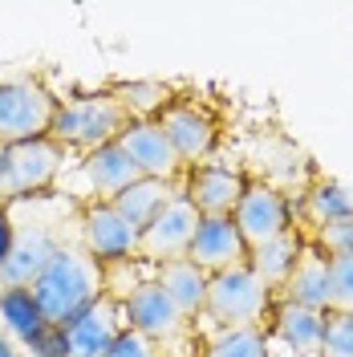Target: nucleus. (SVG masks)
<instances>
[{"instance_id":"nucleus-26","label":"nucleus","mask_w":353,"mask_h":357,"mask_svg":"<svg viewBox=\"0 0 353 357\" xmlns=\"http://www.w3.org/2000/svg\"><path fill=\"white\" fill-rule=\"evenodd\" d=\"M317 357H353V312H325V337Z\"/></svg>"},{"instance_id":"nucleus-15","label":"nucleus","mask_w":353,"mask_h":357,"mask_svg":"<svg viewBox=\"0 0 353 357\" xmlns=\"http://www.w3.org/2000/svg\"><path fill=\"white\" fill-rule=\"evenodd\" d=\"M248 244H243L240 227L220 215V220H199L195 227V240L187 248V260L195 268H203L207 276H216V272H227V268H240L248 264Z\"/></svg>"},{"instance_id":"nucleus-24","label":"nucleus","mask_w":353,"mask_h":357,"mask_svg":"<svg viewBox=\"0 0 353 357\" xmlns=\"http://www.w3.org/2000/svg\"><path fill=\"white\" fill-rule=\"evenodd\" d=\"M199 357H268L264 329H216Z\"/></svg>"},{"instance_id":"nucleus-27","label":"nucleus","mask_w":353,"mask_h":357,"mask_svg":"<svg viewBox=\"0 0 353 357\" xmlns=\"http://www.w3.org/2000/svg\"><path fill=\"white\" fill-rule=\"evenodd\" d=\"M329 312H353V256H329Z\"/></svg>"},{"instance_id":"nucleus-3","label":"nucleus","mask_w":353,"mask_h":357,"mask_svg":"<svg viewBox=\"0 0 353 357\" xmlns=\"http://www.w3.org/2000/svg\"><path fill=\"white\" fill-rule=\"evenodd\" d=\"M272 309H276V292L248 264L216 272L207 280L203 321H211L216 329H268Z\"/></svg>"},{"instance_id":"nucleus-2","label":"nucleus","mask_w":353,"mask_h":357,"mask_svg":"<svg viewBox=\"0 0 353 357\" xmlns=\"http://www.w3.org/2000/svg\"><path fill=\"white\" fill-rule=\"evenodd\" d=\"M29 292H33L45 321L66 329L77 312H86L106 292V276H102V264L82 244H66L49 260V268L29 284Z\"/></svg>"},{"instance_id":"nucleus-12","label":"nucleus","mask_w":353,"mask_h":357,"mask_svg":"<svg viewBox=\"0 0 353 357\" xmlns=\"http://www.w3.org/2000/svg\"><path fill=\"white\" fill-rule=\"evenodd\" d=\"M122 333H126V309H122V301L102 292L86 312H77L66 325L69 357H106Z\"/></svg>"},{"instance_id":"nucleus-10","label":"nucleus","mask_w":353,"mask_h":357,"mask_svg":"<svg viewBox=\"0 0 353 357\" xmlns=\"http://www.w3.org/2000/svg\"><path fill=\"white\" fill-rule=\"evenodd\" d=\"M155 122L163 126L183 167H199V158L211 155V146L220 138V118L199 102H167Z\"/></svg>"},{"instance_id":"nucleus-16","label":"nucleus","mask_w":353,"mask_h":357,"mask_svg":"<svg viewBox=\"0 0 353 357\" xmlns=\"http://www.w3.org/2000/svg\"><path fill=\"white\" fill-rule=\"evenodd\" d=\"M280 301L285 305H301V309L329 312V256L313 240H305L288 280L280 284Z\"/></svg>"},{"instance_id":"nucleus-9","label":"nucleus","mask_w":353,"mask_h":357,"mask_svg":"<svg viewBox=\"0 0 353 357\" xmlns=\"http://www.w3.org/2000/svg\"><path fill=\"white\" fill-rule=\"evenodd\" d=\"M232 223L240 227L243 244L252 252V248H264L276 236L292 231V207H288L280 187H272V183H248L240 203H236V211H232Z\"/></svg>"},{"instance_id":"nucleus-20","label":"nucleus","mask_w":353,"mask_h":357,"mask_svg":"<svg viewBox=\"0 0 353 357\" xmlns=\"http://www.w3.org/2000/svg\"><path fill=\"white\" fill-rule=\"evenodd\" d=\"M268 325H272V333L280 337L285 345H292L296 354L317 357V349H321V337H325V312L276 301V309H272V321H268Z\"/></svg>"},{"instance_id":"nucleus-11","label":"nucleus","mask_w":353,"mask_h":357,"mask_svg":"<svg viewBox=\"0 0 353 357\" xmlns=\"http://www.w3.org/2000/svg\"><path fill=\"white\" fill-rule=\"evenodd\" d=\"M77 231H82V248H86L102 268L138 256V227H130L110 203H98V199L86 203Z\"/></svg>"},{"instance_id":"nucleus-18","label":"nucleus","mask_w":353,"mask_h":357,"mask_svg":"<svg viewBox=\"0 0 353 357\" xmlns=\"http://www.w3.org/2000/svg\"><path fill=\"white\" fill-rule=\"evenodd\" d=\"M82 175H86L89 187L98 191V203H110L114 195H122L130 183L142 178V175H138V167L126 158V151H122L118 142L89 151V155L82 158Z\"/></svg>"},{"instance_id":"nucleus-22","label":"nucleus","mask_w":353,"mask_h":357,"mask_svg":"<svg viewBox=\"0 0 353 357\" xmlns=\"http://www.w3.org/2000/svg\"><path fill=\"white\" fill-rule=\"evenodd\" d=\"M0 325H4L8 337L33 345L49 321L41 317V309H37V301H33L29 289H0Z\"/></svg>"},{"instance_id":"nucleus-6","label":"nucleus","mask_w":353,"mask_h":357,"mask_svg":"<svg viewBox=\"0 0 353 357\" xmlns=\"http://www.w3.org/2000/svg\"><path fill=\"white\" fill-rule=\"evenodd\" d=\"M122 309H126V325L138 329L142 337H151L158 349H163V357H167L171 345H199L195 321H187V317L175 309V301L158 289V280L138 284V289L122 301Z\"/></svg>"},{"instance_id":"nucleus-25","label":"nucleus","mask_w":353,"mask_h":357,"mask_svg":"<svg viewBox=\"0 0 353 357\" xmlns=\"http://www.w3.org/2000/svg\"><path fill=\"white\" fill-rule=\"evenodd\" d=\"M114 98L130 110L134 122H147V118H158L163 106H167V86L158 82H126V86H114Z\"/></svg>"},{"instance_id":"nucleus-8","label":"nucleus","mask_w":353,"mask_h":357,"mask_svg":"<svg viewBox=\"0 0 353 357\" xmlns=\"http://www.w3.org/2000/svg\"><path fill=\"white\" fill-rule=\"evenodd\" d=\"M199 220H203V215L187 203V195L175 191V195L167 199V207L138 231V260H142V264H155V268L167 264V260H183L187 248H191V240H195Z\"/></svg>"},{"instance_id":"nucleus-7","label":"nucleus","mask_w":353,"mask_h":357,"mask_svg":"<svg viewBox=\"0 0 353 357\" xmlns=\"http://www.w3.org/2000/svg\"><path fill=\"white\" fill-rule=\"evenodd\" d=\"M57 98L41 82H0V146L49 138Z\"/></svg>"},{"instance_id":"nucleus-23","label":"nucleus","mask_w":353,"mask_h":357,"mask_svg":"<svg viewBox=\"0 0 353 357\" xmlns=\"http://www.w3.org/2000/svg\"><path fill=\"white\" fill-rule=\"evenodd\" d=\"M301 211H305V220L313 223V231L317 227H325V223H337V220H350L353 215V195L341 187V183H329V178H317L309 191H305V203H301Z\"/></svg>"},{"instance_id":"nucleus-32","label":"nucleus","mask_w":353,"mask_h":357,"mask_svg":"<svg viewBox=\"0 0 353 357\" xmlns=\"http://www.w3.org/2000/svg\"><path fill=\"white\" fill-rule=\"evenodd\" d=\"M0 357H17L13 354V341H8V333H4V325H0Z\"/></svg>"},{"instance_id":"nucleus-21","label":"nucleus","mask_w":353,"mask_h":357,"mask_svg":"<svg viewBox=\"0 0 353 357\" xmlns=\"http://www.w3.org/2000/svg\"><path fill=\"white\" fill-rule=\"evenodd\" d=\"M301 248H305V231H301V227H292V231H285V236H276L272 244L252 248V256H248V268H252V272L264 280L268 289L276 292V289H280V284L288 280V272H292V264H296Z\"/></svg>"},{"instance_id":"nucleus-4","label":"nucleus","mask_w":353,"mask_h":357,"mask_svg":"<svg viewBox=\"0 0 353 357\" xmlns=\"http://www.w3.org/2000/svg\"><path fill=\"white\" fill-rule=\"evenodd\" d=\"M130 122H134L130 110L106 89V93H86V98H66V102H57L49 138L61 142L66 151L89 155V151H98V146L118 142V134L126 130Z\"/></svg>"},{"instance_id":"nucleus-13","label":"nucleus","mask_w":353,"mask_h":357,"mask_svg":"<svg viewBox=\"0 0 353 357\" xmlns=\"http://www.w3.org/2000/svg\"><path fill=\"white\" fill-rule=\"evenodd\" d=\"M118 146L126 151L134 167H138V175L142 178H163V183H179L183 178V162H179L175 146L167 142V134L158 126L155 118H147V122H130L126 130L118 134Z\"/></svg>"},{"instance_id":"nucleus-31","label":"nucleus","mask_w":353,"mask_h":357,"mask_svg":"<svg viewBox=\"0 0 353 357\" xmlns=\"http://www.w3.org/2000/svg\"><path fill=\"white\" fill-rule=\"evenodd\" d=\"M8 252H13V215H8V207L0 203V264L8 260Z\"/></svg>"},{"instance_id":"nucleus-19","label":"nucleus","mask_w":353,"mask_h":357,"mask_svg":"<svg viewBox=\"0 0 353 357\" xmlns=\"http://www.w3.org/2000/svg\"><path fill=\"white\" fill-rule=\"evenodd\" d=\"M175 191H183V178L179 183H163V178H138V183H130L122 195H114L110 207L122 215V220L130 223V227H147V223L155 220L158 211L167 207V199L175 195Z\"/></svg>"},{"instance_id":"nucleus-5","label":"nucleus","mask_w":353,"mask_h":357,"mask_svg":"<svg viewBox=\"0 0 353 357\" xmlns=\"http://www.w3.org/2000/svg\"><path fill=\"white\" fill-rule=\"evenodd\" d=\"M61 162H66V146L53 138L0 146V203L33 199V195L49 191Z\"/></svg>"},{"instance_id":"nucleus-14","label":"nucleus","mask_w":353,"mask_h":357,"mask_svg":"<svg viewBox=\"0 0 353 357\" xmlns=\"http://www.w3.org/2000/svg\"><path fill=\"white\" fill-rule=\"evenodd\" d=\"M243 187H248V178L232 167H187L183 171V195L203 220H220V215L232 220Z\"/></svg>"},{"instance_id":"nucleus-1","label":"nucleus","mask_w":353,"mask_h":357,"mask_svg":"<svg viewBox=\"0 0 353 357\" xmlns=\"http://www.w3.org/2000/svg\"><path fill=\"white\" fill-rule=\"evenodd\" d=\"M4 207L13 215V252L0 264V289H29L49 268V260L73 244L66 236V223L82 220V203L41 191L33 199H13Z\"/></svg>"},{"instance_id":"nucleus-17","label":"nucleus","mask_w":353,"mask_h":357,"mask_svg":"<svg viewBox=\"0 0 353 357\" xmlns=\"http://www.w3.org/2000/svg\"><path fill=\"white\" fill-rule=\"evenodd\" d=\"M155 280H158V289L175 301V309L183 312L187 321H199V317H203V305H207V280H211L203 268H195L187 256H183V260L158 264Z\"/></svg>"},{"instance_id":"nucleus-28","label":"nucleus","mask_w":353,"mask_h":357,"mask_svg":"<svg viewBox=\"0 0 353 357\" xmlns=\"http://www.w3.org/2000/svg\"><path fill=\"white\" fill-rule=\"evenodd\" d=\"M313 244L321 248L325 256H353V215L350 220L317 227V231H313Z\"/></svg>"},{"instance_id":"nucleus-30","label":"nucleus","mask_w":353,"mask_h":357,"mask_svg":"<svg viewBox=\"0 0 353 357\" xmlns=\"http://www.w3.org/2000/svg\"><path fill=\"white\" fill-rule=\"evenodd\" d=\"M37 357H69V341H66V329L61 325H45L41 333H37V341L29 345Z\"/></svg>"},{"instance_id":"nucleus-29","label":"nucleus","mask_w":353,"mask_h":357,"mask_svg":"<svg viewBox=\"0 0 353 357\" xmlns=\"http://www.w3.org/2000/svg\"><path fill=\"white\" fill-rule=\"evenodd\" d=\"M106 357H163V349H158L151 337H142L138 329H130V325H126V333L114 341Z\"/></svg>"}]
</instances>
